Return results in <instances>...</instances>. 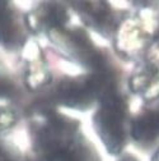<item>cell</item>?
Wrapping results in <instances>:
<instances>
[{
	"label": "cell",
	"mask_w": 159,
	"mask_h": 161,
	"mask_svg": "<svg viewBox=\"0 0 159 161\" xmlns=\"http://www.w3.org/2000/svg\"><path fill=\"white\" fill-rule=\"evenodd\" d=\"M158 130H159V113L158 114H150L146 118L140 119L134 128L136 138L151 137Z\"/></svg>",
	"instance_id": "cell-1"
},
{
	"label": "cell",
	"mask_w": 159,
	"mask_h": 161,
	"mask_svg": "<svg viewBox=\"0 0 159 161\" xmlns=\"http://www.w3.org/2000/svg\"><path fill=\"white\" fill-rule=\"evenodd\" d=\"M0 161H12V158L2 146H0Z\"/></svg>",
	"instance_id": "cell-2"
}]
</instances>
